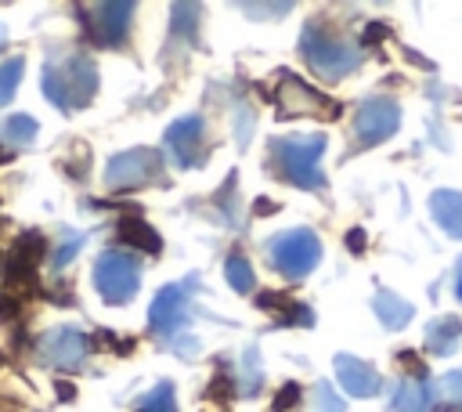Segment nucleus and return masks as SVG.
<instances>
[{
    "instance_id": "4468645a",
    "label": "nucleus",
    "mask_w": 462,
    "mask_h": 412,
    "mask_svg": "<svg viewBox=\"0 0 462 412\" xmlns=\"http://www.w3.org/2000/svg\"><path fill=\"white\" fill-rule=\"evenodd\" d=\"M336 376H339L343 390L354 394V398H372V394L383 387L379 372H375L368 361L354 358V354H336Z\"/></svg>"
},
{
    "instance_id": "f257e3e1",
    "label": "nucleus",
    "mask_w": 462,
    "mask_h": 412,
    "mask_svg": "<svg viewBox=\"0 0 462 412\" xmlns=\"http://www.w3.org/2000/svg\"><path fill=\"white\" fill-rule=\"evenodd\" d=\"M321 152H325V134H292V137H274L267 148L271 173L289 181L292 188L318 192L325 188L321 173Z\"/></svg>"
},
{
    "instance_id": "c9c22d12",
    "label": "nucleus",
    "mask_w": 462,
    "mask_h": 412,
    "mask_svg": "<svg viewBox=\"0 0 462 412\" xmlns=\"http://www.w3.org/2000/svg\"><path fill=\"white\" fill-rule=\"evenodd\" d=\"M455 293H458V300H462V264H458V275H455Z\"/></svg>"
},
{
    "instance_id": "20e7f679",
    "label": "nucleus",
    "mask_w": 462,
    "mask_h": 412,
    "mask_svg": "<svg viewBox=\"0 0 462 412\" xmlns=\"http://www.w3.org/2000/svg\"><path fill=\"white\" fill-rule=\"evenodd\" d=\"M267 260L278 275L296 282V278H303L318 267L321 242L310 228H289V231H278L274 239H267Z\"/></svg>"
},
{
    "instance_id": "6e6552de",
    "label": "nucleus",
    "mask_w": 462,
    "mask_h": 412,
    "mask_svg": "<svg viewBox=\"0 0 462 412\" xmlns=\"http://www.w3.org/2000/svg\"><path fill=\"white\" fill-rule=\"evenodd\" d=\"M162 145H166V152L173 155L177 166H184V170L188 166H202L206 155H209V130H206V123L199 116H180L177 123L166 126Z\"/></svg>"
},
{
    "instance_id": "dca6fc26",
    "label": "nucleus",
    "mask_w": 462,
    "mask_h": 412,
    "mask_svg": "<svg viewBox=\"0 0 462 412\" xmlns=\"http://www.w3.org/2000/svg\"><path fill=\"white\" fill-rule=\"evenodd\" d=\"M430 213H433L437 228H440L448 239H462V192H455V188L433 192Z\"/></svg>"
},
{
    "instance_id": "b1692460",
    "label": "nucleus",
    "mask_w": 462,
    "mask_h": 412,
    "mask_svg": "<svg viewBox=\"0 0 462 412\" xmlns=\"http://www.w3.org/2000/svg\"><path fill=\"white\" fill-rule=\"evenodd\" d=\"M22 69H25L22 58H7V61L0 65V105H7V101L14 98V90H18V83H22Z\"/></svg>"
},
{
    "instance_id": "4c0bfd02",
    "label": "nucleus",
    "mask_w": 462,
    "mask_h": 412,
    "mask_svg": "<svg viewBox=\"0 0 462 412\" xmlns=\"http://www.w3.org/2000/svg\"><path fill=\"white\" fill-rule=\"evenodd\" d=\"M7 155H11V148H4V145H0V163H7Z\"/></svg>"
},
{
    "instance_id": "7ed1b4c3",
    "label": "nucleus",
    "mask_w": 462,
    "mask_h": 412,
    "mask_svg": "<svg viewBox=\"0 0 462 412\" xmlns=\"http://www.w3.org/2000/svg\"><path fill=\"white\" fill-rule=\"evenodd\" d=\"M300 54L307 58V65L328 80H339L346 72H354L361 65V51L354 43H346L339 33H332L321 18H310L300 33Z\"/></svg>"
},
{
    "instance_id": "f8f14e48",
    "label": "nucleus",
    "mask_w": 462,
    "mask_h": 412,
    "mask_svg": "<svg viewBox=\"0 0 462 412\" xmlns=\"http://www.w3.org/2000/svg\"><path fill=\"white\" fill-rule=\"evenodd\" d=\"M90 14L94 18H83V25L94 33V40L105 47H119L130 33L134 4H97V7H90Z\"/></svg>"
},
{
    "instance_id": "393cba45",
    "label": "nucleus",
    "mask_w": 462,
    "mask_h": 412,
    "mask_svg": "<svg viewBox=\"0 0 462 412\" xmlns=\"http://www.w3.org/2000/svg\"><path fill=\"white\" fill-rule=\"evenodd\" d=\"M83 242H87V235L83 231H65V239L58 242V249L51 253V267H65L79 249H83Z\"/></svg>"
},
{
    "instance_id": "cd10ccee",
    "label": "nucleus",
    "mask_w": 462,
    "mask_h": 412,
    "mask_svg": "<svg viewBox=\"0 0 462 412\" xmlns=\"http://www.w3.org/2000/svg\"><path fill=\"white\" fill-rule=\"evenodd\" d=\"M278 322H282V325H310V322H314V314H310V307H307V304H292Z\"/></svg>"
},
{
    "instance_id": "bb28decb",
    "label": "nucleus",
    "mask_w": 462,
    "mask_h": 412,
    "mask_svg": "<svg viewBox=\"0 0 462 412\" xmlns=\"http://www.w3.org/2000/svg\"><path fill=\"white\" fill-rule=\"evenodd\" d=\"M292 304H296V300H289L285 293H260V296H256V307H260V311H278V314H282V311H289Z\"/></svg>"
},
{
    "instance_id": "473e14b6",
    "label": "nucleus",
    "mask_w": 462,
    "mask_h": 412,
    "mask_svg": "<svg viewBox=\"0 0 462 412\" xmlns=\"http://www.w3.org/2000/svg\"><path fill=\"white\" fill-rule=\"evenodd\" d=\"M386 33H390L386 25H375V22H372V25L365 29V40H379V36H386Z\"/></svg>"
},
{
    "instance_id": "f03ea898",
    "label": "nucleus",
    "mask_w": 462,
    "mask_h": 412,
    "mask_svg": "<svg viewBox=\"0 0 462 412\" xmlns=\"http://www.w3.org/2000/svg\"><path fill=\"white\" fill-rule=\"evenodd\" d=\"M40 87L47 94L51 105H58L61 112L69 108H83L94 94H97V69L83 51H72L65 58H54L43 65Z\"/></svg>"
},
{
    "instance_id": "412c9836",
    "label": "nucleus",
    "mask_w": 462,
    "mask_h": 412,
    "mask_svg": "<svg viewBox=\"0 0 462 412\" xmlns=\"http://www.w3.org/2000/svg\"><path fill=\"white\" fill-rule=\"evenodd\" d=\"M260 387H263V361H260V347H256V343H249V347L242 351L238 390H242L245 398H253V394H260Z\"/></svg>"
},
{
    "instance_id": "a878e982",
    "label": "nucleus",
    "mask_w": 462,
    "mask_h": 412,
    "mask_svg": "<svg viewBox=\"0 0 462 412\" xmlns=\"http://www.w3.org/2000/svg\"><path fill=\"white\" fill-rule=\"evenodd\" d=\"M314 408H318V412H343V401L332 394V387H328L325 379L314 387Z\"/></svg>"
},
{
    "instance_id": "ddd939ff",
    "label": "nucleus",
    "mask_w": 462,
    "mask_h": 412,
    "mask_svg": "<svg viewBox=\"0 0 462 412\" xmlns=\"http://www.w3.org/2000/svg\"><path fill=\"white\" fill-rule=\"evenodd\" d=\"M43 249H47V239L40 231H22L11 246V260L4 264V278L7 282H29L36 275V264L43 260Z\"/></svg>"
},
{
    "instance_id": "f704fd0d",
    "label": "nucleus",
    "mask_w": 462,
    "mask_h": 412,
    "mask_svg": "<svg viewBox=\"0 0 462 412\" xmlns=\"http://www.w3.org/2000/svg\"><path fill=\"white\" fill-rule=\"evenodd\" d=\"M267 210H278V206H271L267 199H260V202H256V213H267Z\"/></svg>"
},
{
    "instance_id": "2f4dec72",
    "label": "nucleus",
    "mask_w": 462,
    "mask_h": 412,
    "mask_svg": "<svg viewBox=\"0 0 462 412\" xmlns=\"http://www.w3.org/2000/svg\"><path fill=\"white\" fill-rule=\"evenodd\" d=\"M18 314V300L11 293H0V322H11Z\"/></svg>"
},
{
    "instance_id": "7c9ffc66",
    "label": "nucleus",
    "mask_w": 462,
    "mask_h": 412,
    "mask_svg": "<svg viewBox=\"0 0 462 412\" xmlns=\"http://www.w3.org/2000/svg\"><path fill=\"white\" fill-rule=\"evenodd\" d=\"M245 14H285L289 4H242Z\"/></svg>"
},
{
    "instance_id": "5701e85b",
    "label": "nucleus",
    "mask_w": 462,
    "mask_h": 412,
    "mask_svg": "<svg viewBox=\"0 0 462 412\" xmlns=\"http://www.w3.org/2000/svg\"><path fill=\"white\" fill-rule=\"evenodd\" d=\"M134 412H177V401H173V387L170 383H159V387H152L141 401H137V408Z\"/></svg>"
},
{
    "instance_id": "c756f323",
    "label": "nucleus",
    "mask_w": 462,
    "mask_h": 412,
    "mask_svg": "<svg viewBox=\"0 0 462 412\" xmlns=\"http://www.w3.org/2000/svg\"><path fill=\"white\" fill-rule=\"evenodd\" d=\"M296 401H300V387H296V383H285V387H282V394H278V401H274V408H278V412H285V408H292Z\"/></svg>"
},
{
    "instance_id": "0eeeda50",
    "label": "nucleus",
    "mask_w": 462,
    "mask_h": 412,
    "mask_svg": "<svg viewBox=\"0 0 462 412\" xmlns=\"http://www.w3.org/2000/svg\"><path fill=\"white\" fill-rule=\"evenodd\" d=\"M191 289L195 282H173V286H162L148 307V325L155 329V336L162 343H173V336H184V325H188V307H191Z\"/></svg>"
},
{
    "instance_id": "6ab92c4d",
    "label": "nucleus",
    "mask_w": 462,
    "mask_h": 412,
    "mask_svg": "<svg viewBox=\"0 0 462 412\" xmlns=\"http://www.w3.org/2000/svg\"><path fill=\"white\" fill-rule=\"evenodd\" d=\"M119 239H123L130 249H144V253H159V249H162L159 231H155L148 220H141V217H123V220H119Z\"/></svg>"
},
{
    "instance_id": "a211bd4d",
    "label": "nucleus",
    "mask_w": 462,
    "mask_h": 412,
    "mask_svg": "<svg viewBox=\"0 0 462 412\" xmlns=\"http://www.w3.org/2000/svg\"><path fill=\"white\" fill-rule=\"evenodd\" d=\"M372 307H375V318H379L386 329H393V332H397V329H404V325L411 322V314H415L408 300H401L397 293H386V289H379V293H375Z\"/></svg>"
},
{
    "instance_id": "aec40b11",
    "label": "nucleus",
    "mask_w": 462,
    "mask_h": 412,
    "mask_svg": "<svg viewBox=\"0 0 462 412\" xmlns=\"http://www.w3.org/2000/svg\"><path fill=\"white\" fill-rule=\"evenodd\" d=\"M36 130H40V126H36L32 116L14 112V116H7V119L0 123V145H4V148H25V145H32Z\"/></svg>"
},
{
    "instance_id": "9d476101",
    "label": "nucleus",
    "mask_w": 462,
    "mask_h": 412,
    "mask_svg": "<svg viewBox=\"0 0 462 412\" xmlns=\"http://www.w3.org/2000/svg\"><path fill=\"white\" fill-rule=\"evenodd\" d=\"M278 116H339V105L328 101L325 94H318L314 87H307L303 80H296L292 72H278Z\"/></svg>"
},
{
    "instance_id": "c85d7f7f",
    "label": "nucleus",
    "mask_w": 462,
    "mask_h": 412,
    "mask_svg": "<svg viewBox=\"0 0 462 412\" xmlns=\"http://www.w3.org/2000/svg\"><path fill=\"white\" fill-rule=\"evenodd\" d=\"M440 390H444V398H448L451 405H462V372H448V376L440 379Z\"/></svg>"
},
{
    "instance_id": "4be33fe9",
    "label": "nucleus",
    "mask_w": 462,
    "mask_h": 412,
    "mask_svg": "<svg viewBox=\"0 0 462 412\" xmlns=\"http://www.w3.org/2000/svg\"><path fill=\"white\" fill-rule=\"evenodd\" d=\"M224 275H227V282H231V289H235V293H253V289H256L253 267H249V260H245L242 253H231V257H227Z\"/></svg>"
},
{
    "instance_id": "2eb2a0df",
    "label": "nucleus",
    "mask_w": 462,
    "mask_h": 412,
    "mask_svg": "<svg viewBox=\"0 0 462 412\" xmlns=\"http://www.w3.org/2000/svg\"><path fill=\"white\" fill-rule=\"evenodd\" d=\"M390 408L393 412H433L437 408V394L426 379H401L390 394Z\"/></svg>"
},
{
    "instance_id": "9b49d317",
    "label": "nucleus",
    "mask_w": 462,
    "mask_h": 412,
    "mask_svg": "<svg viewBox=\"0 0 462 412\" xmlns=\"http://www.w3.org/2000/svg\"><path fill=\"white\" fill-rule=\"evenodd\" d=\"M40 358L54 369H76L87 358V336L72 325H58L40 336Z\"/></svg>"
},
{
    "instance_id": "1a4fd4ad",
    "label": "nucleus",
    "mask_w": 462,
    "mask_h": 412,
    "mask_svg": "<svg viewBox=\"0 0 462 412\" xmlns=\"http://www.w3.org/2000/svg\"><path fill=\"white\" fill-rule=\"evenodd\" d=\"M397 126H401V108H397V101H390V98H368V101H361L357 112H354V134H357V141H361L365 148L386 141Z\"/></svg>"
},
{
    "instance_id": "e433bc0d",
    "label": "nucleus",
    "mask_w": 462,
    "mask_h": 412,
    "mask_svg": "<svg viewBox=\"0 0 462 412\" xmlns=\"http://www.w3.org/2000/svg\"><path fill=\"white\" fill-rule=\"evenodd\" d=\"M4 47H7V29L0 25V51H4Z\"/></svg>"
},
{
    "instance_id": "72a5a7b5",
    "label": "nucleus",
    "mask_w": 462,
    "mask_h": 412,
    "mask_svg": "<svg viewBox=\"0 0 462 412\" xmlns=\"http://www.w3.org/2000/svg\"><path fill=\"white\" fill-rule=\"evenodd\" d=\"M346 242H350V249H354V253H361V246H365V235H361V231H350V235H346Z\"/></svg>"
},
{
    "instance_id": "39448f33",
    "label": "nucleus",
    "mask_w": 462,
    "mask_h": 412,
    "mask_svg": "<svg viewBox=\"0 0 462 412\" xmlns=\"http://www.w3.org/2000/svg\"><path fill=\"white\" fill-rule=\"evenodd\" d=\"M94 286L105 304H126L141 289V264L126 249H105L94 264Z\"/></svg>"
},
{
    "instance_id": "f3484780",
    "label": "nucleus",
    "mask_w": 462,
    "mask_h": 412,
    "mask_svg": "<svg viewBox=\"0 0 462 412\" xmlns=\"http://www.w3.org/2000/svg\"><path fill=\"white\" fill-rule=\"evenodd\" d=\"M458 336H462V322L455 318V314H440V318H433L430 325H426V332H422V343H426V351L430 354H451L455 347H458Z\"/></svg>"
},
{
    "instance_id": "423d86ee",
    "label": "nucleus",
    "mask_w": 462,
    "mask_h": 412,
    "mask_svg": "<svg viewBox=\"0 0 462 412\" xmlns=\"http://www.w3.org/2000/svg\"><path fill=\"white\" fill-rule=\"evenodd\" d=\"M155 181H162V155L155 148L119 152L105 166V184L112 192H134V188H144V184H155Z\"/></svg>"
}]
</instances>
